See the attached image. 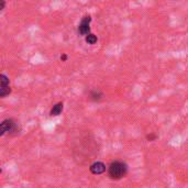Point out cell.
I'll return each instance as SVG.
<instances>
[{
	"label": "cell",
	"mask_w": 188,
	"mask_h": 188,
	"mask_svg": "<svg viewBox=\"0 0 188 188\" xmlns=\"http://www.w3.org/2000/svg\"><path fill=\"white\" fill-rule=\"evenodd\" d=\"M127 174V165L122 162H113L109 166V175L111 178H122Z\"/></svg>",
	"instance_id": "obj_1"
},
{
	"label": "cell",
	"mask_w": 188,
	"mask_h": 188,
	"mask_svg": "<svg viewBox=\"0 0 188 188\" xmlns=\"http://www.w3.org/2000/svg\"><path fill=\"white\" fill-rule=\"evenodd\" d=\"M9 83V78L6 75H0V97H6V96L11 93Z\"/></svg>",
	"instance_id": "obj_2"
},
{
	"label": "cell",
	"mask_w": 188,
	"mask_h": 188,
	"mask_svg": "<svg viewBox=\"0 0 188 188\" xmlns=\"http://www.w3.org/2000/svg\"><path fill=\"white\" fill-rule=\"evenodd\" d=\"M90 21H91V18L89 16H85L83 19H81V22L78 27L79 34L85 35V36H87V35L90 34V33H89L90 32V28H89V23H90Z\"/></svg>",
	"instance_id": "obj_3"
},
{
	"label": "cell",
	"mask_w": 188,
	"mask_h": 188,
	"mask_svg": "<svg viewBox=\"0 0 188 188\" xmlns=\"http://www.w3.org/2000/svg\"><path fill=\"white\" fill-rule=\"evenodd\" d=\"M14 128V122L10 119L3 120L0 124V135H3L6 132H11Z\"/></svg>",
	"instance_id": "obj_4"
},
{
	"label": "cell",
	"mask_w": 188,
	"mask_h": 188,
	"mask_svg": "<svg viewBox=\"0 0 188 188\" xmlns=\"http://www.w3.org/2000/svg\"><path fill=\"white\" fill-rule=\"evenodd\" d=\"M104 171H106V166H104V164L101 162H96L90 166V172L95 175L102 174Z\"/></svg>",
	"instance_id": "obj_5"
},
{
	"label": "cell",
	"mask_w": 188,
	"mask_h": 188,
	"mask_svg": "<svg viewBox=\"0 0 188 188\" xmlns=\"http://www.w3.org/2000/svg\"><path fill=\"white\" fill-rule=\"evenodd\" d=\"M62 110H63V102H58V104H56L55 106L52 108L50 114H51L52 117H56V116H58V114H60Z\"/></svg>",
	"instance_id": "obj_6"
},
{
	"label": "cell",
	"mask_w": 188,
	"mask_h": 188,
	"mask_svg": "<svg viewBox=\"0 0 188 188\" xmlns=\"http://www.w3.org/2000/svg\"><path fill=\"white\" fill-rule=\"evenodd\" d=\"M97 41H98V39L95 34H91L90 33V34L86 36V42L88 44H95V43H97Z\"/></svg>",
	"instance_id": "obj_7"
},
{
	"label": "cell",
	"mask_w": 188,
	"mask_h": 188,
	"mask_svg": "<svg viewBox=\"0 0 188 188\" xmlns=\"http://www.w3.org/2000/svg\"><path fill=\"white\" fill-rule=\"evenodd\" d=\"M91 96H94V99H99L100 96H101V94H99V93H93V94H91Z\"/></svg>",
	"instance_id": "obj_8"
},
{
	"label": "cell",
	"mask_w": 188,
	"mask_h": 188,
	"mask_svg": "<svg viewBox=\"0 0 188 188\" xmlns=\"http://www.w3.org/2000/svg\"><path fill=\"white\" fill-rule=\"evenodd\" d=\"M3 7H5V1H3V0H0V11L3 9Z\"/></svg>",
	"instance_id": "obj_9"
},
{
	"label": "cell",
	"mask_w": 188,
	"mask_h": 188,
	"mask_svg": "<svg viewBox=\"0 0 188 188\" xmlns=\"http://www.w3.org/2000/svg\"><path fill=\"white\" fill-rule=\"evenodd\" d=\"M155 135H154V134H151V135H147V140H150V141H152V140H154V139H155Z\"/></svg>",
	"instance_id": "obj_10"
},
{
	"label": "cell",
	"mask_w": 188,
	"mask_h": 188,
	"mask_svg": "<svg viewBox=\"0 0 188 188\" xmlns=\"http://www.w3.org/2000/svg\"><path fill=\"white\" fill-rule=\"evenodd\" d=\"M66 58H67V56H66V55L60 56V60H66Z\"/></svg>",
	"instance_id": "obj_11"
}]
</instances>
